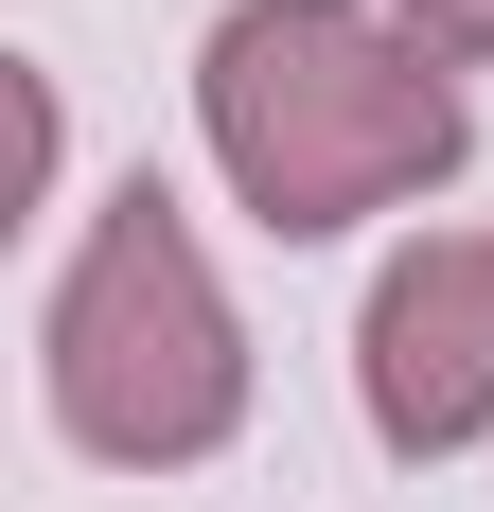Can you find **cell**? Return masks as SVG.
<instances>
[{
	"label": "cell",
	"instance_id": "1",
	"mask_svg": "<svg viewBox=\"0 0 494 512\" xmlns=\"http://www.w3.org/2000/svg\"><path fill=\"white\" fill-rule=\"evenodd\" d=\"M195 159L265 248H353L477 159V89L389 0H230L195 36Z\"/></svg>",
	"mask_w": 494,
	"mask_h": 512
},
{
	"label": "cell",
	"instance_id": "5",
	"mask_svg": "<svg viewBox=\"0 0 494 512\" xmlns=\"http://www.w3.org/2000/svg\"><path fill=\"white\" fill-rule=\"evenodd\" d=\"M389 18L442 53V71H494V0H389Z\"/></svg>",
	"mask_w": 494,
	"mask_h": 512
},
{
	"label": "cell",
	"instance_id": "2",
	"mask_svg": "<svg viewBox=\"0 0 494 512\" xmlns=\"http://www.w3.org/2000/svg\"><path fill=\"white\" fill-rule=\"evenodd\" d=\"M36 407L89 477H195L247 442L265 354H247V301L177 177H106L71 212V248L36 283Z\"/></svg>",
	"mask_w": 494,
	"mask_h": 512
},
{
	"label": "cell",
	"instance_id": "3",
	"mask_svg": "<svg viewBox=\"0 0 494 512\" xmlns=\"http://www.w3.org/2000/svg\"><path fill=\"white\" fill-rule=\"evenodd\" d=\"M353 424L406 477L494 442V230H406L353 301Z\"/></svg>",
	"mask_w": 494,
	"mask_h": 512
},
{
	"label": "cell",
	"instance_id": "4",
	"mask_svg": "<svg viewBox=\"0 0 494 512\" xmlns=\"http://www.w3.org/2000/svg\"><path fill=\"white\" fill-rule=\"evenodd\" d=\"M0 89H18V230H36V212H53V177H71V106H53V71H36V53H18Z\"/></svg>",
	"mask_w": 494,
	"mask_h": 512
}]
</instances>
